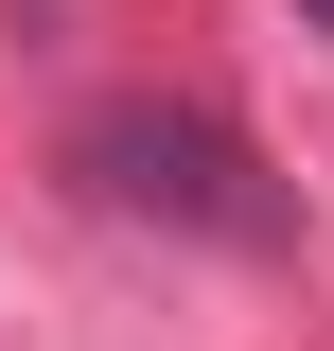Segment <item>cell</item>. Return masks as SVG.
I'll list each match as a JSON object with an SVG mask.
<instances>
[{"mask_svg":"<svg viewBox=\"0 0 334 351\" xmlns=\"http://www.w3.org/2000/svg\"><path fill=\"white\" fill-rule=\"evenodd\" d=\"M71 176L106 193V211L211 228V246H282V193H264V158L211 123V106H88V123H71Z\"/></svg>","mask_w":334,"mask_h":351,"instance_id":"6da1fadb","label":"cell"},{"mask_svg":"<svg viewBox=\"0 0 334 351\" xmlns=\"http://www.w3.org/2000/svg\"><path fill=\"white\" fill-rule=\"evenodd\" d=\"M299 18H317V36H334V0H299Z\"/></svg>","mask_w":334,"mask_h":351,"instance_id":"7a4b0ae2","label":"cell"}]
</instances>
